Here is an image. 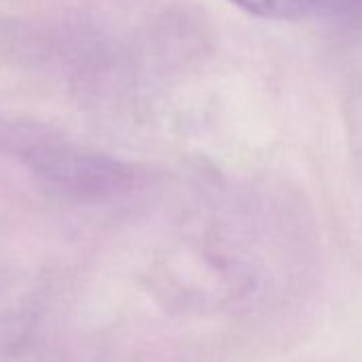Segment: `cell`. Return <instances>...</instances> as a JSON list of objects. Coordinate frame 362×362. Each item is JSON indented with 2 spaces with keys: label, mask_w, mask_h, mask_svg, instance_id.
Segmentation results:
<instances>
[{
  "label": "cell",
  "mask_w": 362,
  "mask_h": 362,
  "mask_svg": "<svg viewBox=\"0 0 362 362\" xmlns=\"http://www.w3.org/2000/svg\"><path fill=\"white\" fill-rule=\"evenodd\" d=\"M245 11L271 20H313L337 16L356 0H233Z\"/></svg>",
  "instance_id": "6da1fadb"
}]
</instances>
